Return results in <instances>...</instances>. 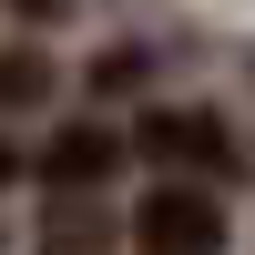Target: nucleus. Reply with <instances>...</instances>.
<instances>
[{
    "instance_id": "1",
    "label": "nucleus",
    "mask_w": 255,
    "mask_h": 255,
    "mask_svg": "<svg viewBox=\"0 0 255 255\" xmlns=\"http://www.w3.org/2000/svg\"><path fill=\"white\" fill-rule=\"evenodd\" d=\"M123 245L133 255H225V204L215 184H153V194L133 204V225H123Z\"/></svg>"
},
{
    "instance_id": "2",
    "label": "nucleus",
    "mask_w": 255,
    "mask_h": 255,
    "mask_svg": "<svg viewBox=\"0 0 255 255\" xmlns=\"http://www.w3.org/2000/svg\"><path fill=\"white\" fill-rule=\"evenodd\" d=\"M133 153L163 163V174H225V163H235V133H225V113H204V102H163V113L133 123Z\"/></svg>"
},
{
    "instance_id": "3",
    "label": "nucleus",
    "mask_w": 255,
    "mask_h": 255,
    "mask_svg": "<svg viewBox=\"0 0 255 255\" xmlns=\"http://www.w3.org/2000/svg\"><path fill=\"white\" fill-rule=\"evenodd\" d=\"M123 153H133V143H123L113 123H61L31 153V174H41V194H102V184L123 174Z\"/></svg>"
},
{
    "instance_id": "4",
    "label": "nucleus",
    "mask_w": 255,
    "mask_h": 255,
    "mask_svg": "<svg viewBox=\"0 0 255 255\" xmlns=\"http://www.w3.org/2000/svg\"><path fill=\"white\" fill-rule=\"evenodd\" d=\"M123 225L102 215L92 194H51V215H41V255H113Z\"/></svg>"
},
{
    "instance_id": "5",
    "label": "nucleus",
    "mask_w": 255,
    "mask_h": 255,
    "mask_svg": "<svg viewBox=\"0 0 255 255\" xmlns=\"http://www.w3.org/2000/svg\"><path fill=\"white\" fill-rule=\"evenodd\" d=\"M51 92H61V61L41 51V41H10V51H0V123H10V113H41Z\"/></svg>"
},
{
    "instance_id": "6",
    "label": "nucleus",
    "mask_w": 255,
    "mask_h": 255,
    "mask_svg": "<svg viewBox=\"0 0 255 255\" xmlns=\"http://www.w3.org/2000/svg\"><path fill=\"white\" fill-rule=\"evenodd\" d=\"M82 82H92L102 102H123V92L153 82V51H143V41H113V51H92V72H82Z\"/></svg>"
},
{
    "instance_id": "7",
    "label": "nucleus",
    "mask_w": 255,
    "mask_h": 255,
    "mask_svg": "<svg viewBox=\"0 0 255 255\" xmlns=\"http://www.w3.org/2000/svg\"><path fill=\"white\" fill-rule=\"evenodd\" d=\"M20 174H31V153H20V143H0V194H10Z\"/></svg>"
},
{
    "instance_id": "8",
    "label": "nucleus",
    "mask_w": 255,
    "mask_h": 255,
    "mask_svg": "<svg viewBox=\"0 0 255 255\" xmlns=\"http://www.w3.org/2000/svg\"><path fill=\"white\" fill-rule=\"evenodd\" d=\"M10 10H20V20H61L72 0H10Z\"/></svg>"
}]
</instances>
